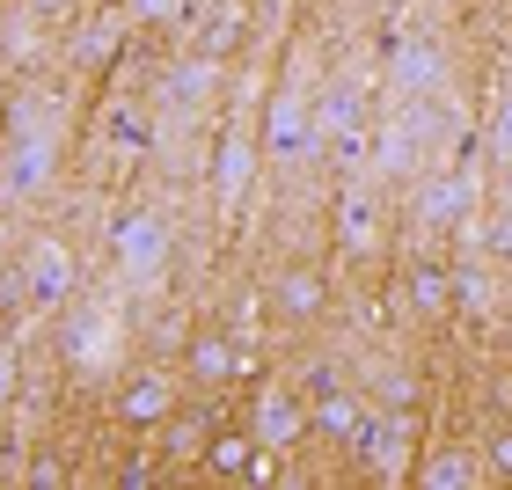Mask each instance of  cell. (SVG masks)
<instances>
[{
	"instance_id": "6da1fadb",
	"label": "cell",
	"mask_w": 512,
	"mask_h": 490,
	"mask_svg": "<svg viewBox=\"0 0 512 490\" xmlns=\"http://www.w3.org/2000/svg\"><path fill=\"white\" fill-rule=\"evenodd\" d=\"M308 425H315V432H330V439H344V447H352V454H366V447H374V439H381V425H374V417L359 410V395H344L337 381H315Z\"/></svg>"
},
{
	"instance_id": "7a4b0ae2",
	"label": "cell",
	"mask_w": 512,
	"mask_h": 490,
	"mask_svg": "<svg viewBox=\"0 0 512 490\" xmlns=\"http://www.w3.org/2000/svg\"><path fill=\"white\" fill-rule=\"evenodd\" d=\"M176 417V373H132V381L118 388V425L125 432H154V425H169Z\"/></svg>"
},
{
	"instance_id": "3957f363",
	"label": "cell",
	"mask_w": 512,
	"mask_h": 490,
	"mask_svg": "<svg viewBox=\"0 0 512 490\" xmlns=\"http://www.w3.org/2000/svg\"><path fill=\"white\" fill-rule=\"evenodd\" d=\"M256 447H264V432H235V425H220L213 439H205L198 469H205V476H220V483H249V461H256Z\"/></svg>"
},
{
	"instance_id": "277c9868",
	"label": "cell",
	"mask_w": 512,
	"mask_h": 490,
	"mask_svg": "<svg viewBox=\"0 0 512 490\" xmlns=\"http://www.w3.org/2000/svg\"><path fill=\"white\" fill-rule=\"evenodd\" d=\"M191 373H198V381H213V388H227V381H242V373H256V366H249V352L235 337H198L191 344Z\"/></svg>"
},
{
	"instance_id": "5b68a950",
	"label": "cell",
	"mask_w": 512,
	"mask_h": 490,
	"mask_svg": "<svg viewBox=\"0 0 512 490\" xmlns=\"http://www.w3.org/2000/svg\"><path fill=\"white\" fill-rule=\"evenodd\" d=\"M403 300H410L417 315H447V308H454L447 264H432V256H425V264H410V271H403Z\"/></svg>"
},
{
	"instance_id": "8992f818",
	"label": "cell",
	"mask_w": 512,
	"mask_h": 490,
	"mask_svg": "<svg viewBox=\"0 0 512 490\" xmlns=\"http://www.w3.org/2000/svg\"><path fill=\"white\" fill-rule=\"evenodd\" d=\"M476 476H483V461L461 447H439L432 461H417V483H432V490H469Z\"/></svg>"
},
{
	"instance_id": "52a82bcc",
	"label": "cell",
	"mask_w": 512,
	"mask_h": 490,
	"mask_svg": "<svg viewBox=\"0 0 512 490\" xmlns=\"http://www.w3.org/2000/svg\"><path fill=\"white\" fill-rule=\"evenodd\" d=\"M322 300H330V286H322V271H286L278 278V315H322Z\"/></svg>"
},
{
	"instance_id": "ba28073f",
	"label": "cell",
	"mask_w": 512,
	"mask_h": 490,
	"mask_svg": "<svg viewBox=\"0 0 512 490\" xmlns=\"http://www.w3.org/2000/svg\"><path fill=\"white\" fill-rule=\"evenodd\" d=\"M213 432H220V425H205L198 410H191V417L176 410V417H169V447H176V461H198V454H205V439H213Z\"/></svg>"
},
{
	"instance_id": "9c48e42d",
	"label": "cell",
	"mask_w": 512,
	"mask_h": 490,
	"mask_svg": "<svg viewBox=\"0 0 512 490\" xmlns=\"http://www.w3.org/2000/svg\"><path fill=\"white\" fill-rule=\"evenodd\" d=\"M300 425H308V417L286 403V388H264V439H286V432H300Z\"/></svg>"
},
{
	"instance_id": "30bf717a",
	"label": "cell",
	"mask_w": 512,
	"mask_h": 490,
	"mask_svg": "<svg viewBox=\"0 0 512 490\" xmlns=\"http://www.w3.org/2000/svg\"><path fill=\"white\" fill-rule=\"evenodd\" d=\"M235 30H242V8H235V0H227V8L213 15V30L198 37V52H227V44H235Z\"/></svg>"
},
{
	"instance_id": "8fae6325",
	"label": "cell",
	"mask_w": 512,
	"mask_h": 490,
	"mask_svg": "<svg viewBox=\"0 0 512 490\" xmlns=\"http://www.w3.org/2000/svg\"><path fill=\"white\" fill-rule=\"evenodd\" d=\"M491 476H505V483H512V432H498V439H491Z\"/></svg>"
},
{
	"instance_id": "7c38bea8",
	"label": "cell",
	"mask_w": 512,
	"mask_h": 490,
	"mask_svg": "<svg viewBox=\"0 0 512 490\" xmlns=\"http://www.w3.org/2000/svg\"><path fill=\"white\" fill-rule=\"evenodd\" d=\"M8 388H15V359L0 352V403H8Z\"/></svg>"
}]
</instances>
